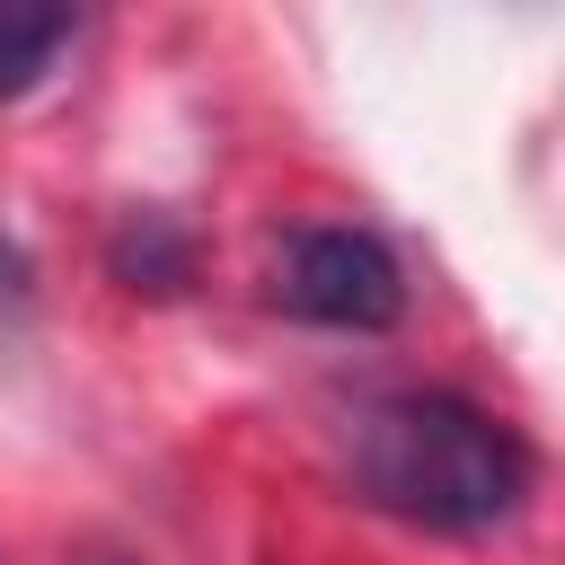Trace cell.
<instances>
[{
	"mask_svg": "<svg viewBox=\"0 0 565 565\" xmlns=\"http://www.w3.org/2000/svg\"><path fill=\"white\" fill-rule=\"evenodd\" d=\"M344 468H353V494L406 530H433V539H477V530H503L530 486H539V459L530 441L450 397V388H397V397H371L353 415V441H344Z\"/></svg>",
	"mask_w": 565,
	"mask_h": 565,
	"instance_id": "6da1fadb",
	"label": "cell"
},
{
	"mask_svg": "<svg viewBox=\"0 0 565 565\" xmlns=\"http://www.w3.org/2000/svg\"><path fill=\"white\" fill-rule=\"evenodd\" d=\"M274 300H282L291 318H309V327L380 335V327H397V309H406V274H397V256H388L371 230H353V221H309V230H291L282 256H274Z\"/></svg>",
	"mask_w": 565,
	"mask_h": 565,
	"instance_id": "7a4b0ae2",
	"label": "cell"
},
{
	"mask_svg": "<svg viewBox=\"0 0 565 565\" xmlns=\"http://www.w3.org/2000/svg\"><path fill=\"white\" fill-rule=\"evenodd\" d=\"M106 265H115L124 291H185V282H194V238H185L168 212H132V221L115 230Z\"/></svg>",
	"mask_w": 565,
	"mask_h": 565,
	"instance_id": "3957f363",
	"label": "cell"
},
{
	"mask_svg": "<svg viewBox=\"0 0 565 565\" xmlns=\"http://www.w3.org/2000/svg\"><path fill=\"white\" fill-rule=\"evenodd\" d=\"M71 44H79V18L71 9H0V106L26 97Z\"/></svg>",
	"mask_w": 565,
	"mask_h": 565,
	"instance_id": "277c9868",
	"label": "cell"
},
{
	"mask_svg": "<svg viewBox=\"0 0 565 565\" xmlns=\"http://www.w3.org/2000/svg\"><path fill=\"white\" fill-rule=\"evenodd\" d=\"M18 291H26V247L0 230V300H18Z\"/></svg>",
	"mask_w": 565,
	"mask_h": 565,
	"instance_id": "5b68a950",
	"label": "cell"
}]
</instances>
